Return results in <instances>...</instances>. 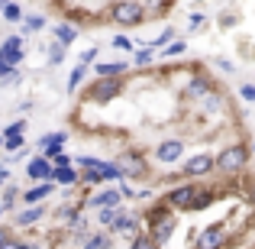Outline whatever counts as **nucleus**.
Returning <instances> with one entry per match:
<instances>
[{"label":"nucleus","instance_id":"obj_1","mask_svg":"<svg viewBox=\"0 0 255 249\" xmlns=\"http://www.w3.org/2000/svg\"><path fill=\"white\" fill-rule=\"evenodd\" d=\"M249 143H230L213 156V172L220 175H243L249 165Z\"/></svg>","mask_w":255,"mask_h":249},{"label":"nucleus","instance_id":"obj_2","mask_svg":"<svg viewBox=\"0 0 255 249\" xmlns=\"http://www.w3.org/2000/svg\"><path fill=\"white\" fill-rule=\"evenodd\" d=\"M107 16L110 23H117L120 29H136L145 23V10L136 0H117V3H107Z\"/></svg>","mask_w":255,"mask_h":249},{"label":"nucleus","instance_id":"obj_3","mask_svg":"<svg viewBox=\"0 0 255 249\" xmlns=\"http://www.w3.org/2000/svg\"><path fill=\"white\" fill-rule=\"evenodd\" d=\"M126 81L123 78H94L84 91V104H94V107H107L110 100H117L123 94Z\"/></svg>","mask_w":255,"mask_h":249},{"label":"nucleus","instance_id":"obj_4","mask_svg":"<svg viewBox=\"0 0 255 249\" xmlns=\"http://www.w3.org/2000/svg\"><path fill=\"white\" fill-rule=\"evenodd\" d=\"M113 165H117V172L126 178H145L149 175V162H145V156L139 149H123L117 152V159H113Z\"/></svg>","mask_w":255,"mask_h":249},{"label":"nucleus","instance_id":"obj_5","mask_svg":"<svg viewBox=\"0 0 255 249\" xmlns=\"http://www.w3.org/2000/svg\"><path fill=\"white\" fill-rule=\"evenodd\" d=\"M145 233V227H142V220H139V214H132V211H120L117 214V220L110 224V237H120V240H129V243H136L139 237Z\"/></svg>","mask_w":255,"mask_h":249},{"label":"nucleus","instance_id":"obj_6","mask_svg":"<svg viewBox=\"0 0 255 249\" xmlns=\"http://www.w3.org/2000/svg\"><path fill=\"white\" fill-rule=\"evenodd\" d=\"M226 246H230V227L223 224L204 227L197 233V240H194V249H226Z\"/></svg>","mask_w":255,"mask_h":249},{"label":"nucleus","instance_id":"obj_7","mask_svg":"<svg viewBox=\"0 0 255 249\" xmlns=\"http://www.w3.org/2000/svg\"><path fill=\"white\" fill-rule=\"evenodd\" d=\"M194 194H197V185H194V181H184V185H171V191L162 198V204L168 207V211H187V204H191Z\"/></svg>","mask_w":255,"mask_h":249},{"label":"nucleus","instance_id":"obj_8","mask_svg":"<svg viewBox=\"0 0 255 249\" xmlns=\"http://www.w3.org/2000/svg\"><path fill=\"white\" fill-rule=\"evenodd\" d=\"M23 58H26L23 36H10V39H3V42H0V62H3V65L19 68V65H23Z\"/></svg>","mask_w":255,"mask_h":249},{"label":"nucleus","instance_id":"obj_9","mask_svg":"<svg viewBox=\"0 0 255 249\" xmlns=\"http://www.w3.org/2000/svg\"><path fill=\"white\" fill-rule=\"evenodd\" d=\"M210 91H217V84H213V78L210 75H191V81H187V87H184V100L187 104H197V100H204Z\"/></svg>","mask_w":255,"mask_h":249},{"label":"nucleus","instance_id":"obj_10","mask_svg":"<svg viewBox=\"0 0 255 249\" xmlns=\"http://www.w3.org/2000/svg\"><path fill=\"white\" fill-rule=\"evenodd\" d=\"M84 207H94V211H120V207H123V198H120L117 188H104V191H94L91 198L84 201Z\"/></svg>","mask_w":255,"mask_h":249},{"label":"nucleus","instance_id":"obj_11","mask_svg":"<svg viewBox=\"0 0 255 249\" xmlns=\"http://www.w3.org/2000/svg\"><path fill=\"white\" fill-rule=\"evenodd\" d=\"M210 172H213V156L210 152H194L181 168V178H204Z\"/></svg>","mask_w":255,"mask_h":249},{"label":"nucleus","instance_id":"obj_12","mask_svg":"<svg viewBox=\"0 0 255 249\" xmlns=\"http://www.w3.org/2000/svg\"><path fill=\"white\" fill-rule=\"evenodd\" d=\"M181 156H184V143H181V139H165V143H158L155 152H152V159L162 162V165H174Z\"/></svg>","mask_w":255,"mask_h":249},{"label":"nucleus","instance_id":"obj_13","mask_svg":"<svg viewBox=\"0 0 255 249\" xmlns=\"http://www.w3.org/2000/svg\"><path fill=\"white\" fill-rule=\"evenodd\" d=\"M65 143H68V133H45V136L39 139V156L52 162V159L65 149Z\"/></svg>","mask_w":255,"mask_h":249},{"label":"nucleus","instance_id":"obj_14","mask_svg":"<svg viewBox=\"0 0 255 249\" xmlns=\"http://www.w3.org/2000/svg\"><path fill=\"white\" fill-rule=\"evenodd\" d=\"M26 175H29L36 185H45V181H52V162L42 156H32L29 162H26Z\"/></svg>","mask_w":255,"mask_h":249},{"label":"nucleus","instance_id":"obj_15","mask_svg":"<svg viewBox=\"0 0 255 249\" xmlns=\"http://www.w3.org/2000/svg\"><path fill=\"white\" fill-rule=\"evenodd\" d=\"M171 217H174V211H168L162 201H158V204H152V207H145V214H139V220H142L145 230H152V227L165 224V220H171Z\"/></svg>","mask_w":255,"mask_h":249},{"label":"nucleus","instance_id":"obj_16","mask_svg":"<svg viewBox=\"0 0 255 249\" xmlns=\"http://www.w3.org/2000/svg\"><path fill=\"white\" fill-rule=\"evenodd\" d=\"M197 110H200V117L223 113V110H226V94H223V91H210L204 100H197Z\"/></svg>","mask_w":255,"mask_h":249},{"label":"nucleus","instance_id":"obj_17","mask_svg":"<svg viewBox=\"0 0 255 249\" xmlns=\"http://www.w3.org/2000/svg\"><path fill=\"white\" fill-rule=\"evenodd\" d=\"M174 230H178V217H171V220H165V224H158V227H152V230H145V237H149L158 249H165V243L171 240Z\"/></svg>","mask_w":255,"mask_h":249},{"label":"nucleus","instance_id":"obj_18","mask_svg":"<svg viewBox=\"0 0 255 249\" xmlns=\"http://www.w3.org/2000/svg\"><path fill=\"white\" fill-rule=\"evenodd\" d=\"M78 181H81V172H78L75 165H68V168H52V185H62L65 191H68V188H78Z\"/></svg>","mask_w":255,"mask_h":249},{"label":"nucleus","instance_id":"obj_19","mask_svg":"<svg viewBox=\"0 0 255 249\" xmlns=\"http://www.w3.org/2000/svg\"><path fill=\"white\" fill-rule=\"evenodd\" d=\"M52 191H55V185H52V181H45V185H32L29 191H19V201H23V204H29V207H36L39 201H45Z\"/></svg>","mask_w":255,"mask_h":249},{"label":"nucleus","instance_id":"obj_20","mask_svg":"<svg viewBox=\"0 0 255 249\" xmlns=\"http://www.w3.org/2000/svg\"><path fill=\"white\" fill-rule=\"evenodd\" d=\"M42 217H45V204H36V207H23V211H16L13 224H16V227H32V224H39Z\"/></svg>","mask_w":255,"mask_h":249},{"label":"nucleus","instance_id":"obj_21","mask_svg":"<svg viewBox=\"0 0 255 249\" xmlns=\"http://www.w3.org/2000/svg\"><path fill=\"white\" fill-rule=\"evenodd\" d=\"M52 36H55L58 45H65V49H68V45L81 36V29H78V26H71V23H55V26H52Z\"/></svg>","mask_w":255,"mask_h":249},{"label":"nucleus","instance_id":"obj_22","mask_svg":"<svg viewBox=\"0 0 255 249\" xmlns=\"http://www.w3.org/2000/svg\"><path fill=\"white\" fill-rule=\"evenodd\" d=\"M217 198H220V191H213V188H200V185H197V194L191 198L187 211H207V207H210Z\"/></svg>","mask_w":255,"mask_h":249},{"label":"nucleus","instance_id":"obj_23","mask_svg":"<svg viewBox=\"0 0 255 249\" xmlns=\"http://www.w3.org/2000/svg\"><path fill=\"white\" fill-rule=\"evenodd\" d=\"M126 62H94V78H123Z\"/></svg>","mask_w":255,"mask_h":249},{"label":"nucleus","instance_id":"obj_24","mask_svg":"<svg viewBox=\"0 0 255 249\" xmlns=\"http://www.w3.org/2000/svg\"><path fill=\"white\" fill-rule=\"evenodd\" d=\"M81 246L84 249H113V237L107 230H94V233H87V240Z\"/></svg>","mask_w":255,"mask_h":249},{"label":"nucleus","instance_id":"obj_25","mask_svg":"<svg viewBox=\"0 0 255 249\" xmlns=\"http://www.w3.org/2000/svg\"><path fill=\"white\" fill-rule=\"evenodd\" d=\"M184 52H187V42L184 39H171L165 49H158L155 55H162V58H184Z\"/></svg>","mask_w":255,"mask_h":249},{"label":"nucleus","instance_id":"obj_26","mask_svg":"<svg viewBox=\"0 0 255 249\" xmlns=\"http://www.w3.org/2000/svg\"><path fill=\"white\" fill-rule=\"evenodd\" d=\"M16 201H19V188H16V185H3V198H0L3 214H6V211H16Z\"/></svg>","mask_w":255,"mask_h":249},{"label":"nucleus","instance_id":"obj_27","mask_svg":"<svg viewBox=\"0 0 255 249\" xmlns=\"http://www.w3.org/2000/svg\"><path fill=\"white\" fill-rule=\"evenodd\" d=\"M0 13H3L6 23H23V16H26V10L19 3H3V10H0Z\"/></svg>","mask_w":255,"mask_h":249},{"label":"nucleus","instance_id":"obj_28","mask_svg":"<svg viewBox=\"0 0 255 249\" xmlns=\"http://www.w3.org/2000/svg\"><path fill=\"white\" fill-rule=\"evenodd\" d=\"M23 133H26V120L19 117V120H13V123H6L0 136H3V139H19V136H23Z\"/></svg>","mask_w":255,"mask_h":249},{"label":"nucleus","instance_id":"obj_29","mask_svg":"<svg viewBox=\"0 0 255 249\" xmlns=\"http://www.w3.org/2000/svg\"><path fill=\"white\" fill-rule=\"evenodd\" d=\"M45 29V16L32 13V16H23V32H42Z\"/></svg>","mask_w":255,"mask_h":249},{"label":"nucleus","instance_id":"obj_30","mask_svg":"<svg viewBox=\"0 0 255 249\" xmlns=\"http://www.w3.org/2000/svg\"><path fill=\"white\" fill-rule=\"evenodd\" d=\"M84 75H87V68H81V65H75V68H71V75H68V81H65V91H78V84L84 81Z\"/></svg>","mask_w":255,"mask_h":249},{"label":"nucleus","instance_id":"obj_31","mask_svg":"<svg viewBox=\"0 0 255 249\" xmlns=\"http://www.w3.org/2000/svg\"><path fill=\"white\" fill-rule=\"evenodd\" d=\"M243 201L249 207H255V175H246L243 178Z\"/></svg>","mask_w":255,"mask_h":249},{"label":"nucleus","instance_id":"obj_32","mask_svg":"<svg viewBox=\"0 0 255 249\" xmlns=\"http://www.w3.org/2000/svg\"><path fill=\"white\" fill-rule=\"evenodd\" d=\"M207 29V16L204 13H191L187 16V32H204Z\"/></svg>","mask_w":255,"mask_h":249},{"label":"nucleus","instance_id":"obj_33","mask_svg":"<svg viewBox=\"0 0 255 249\" xmlns=\"http://www.w3.org/2000/svg\"><path fill=\"white\" fill-rule=\"evenodd\" d=\"M110 45H113V49H120V52H136V49H132V39L123 36V32H117V36L110 39Z\"/></svg>","mask_w":255,"mask_h":249},{"label":"nucleus","instance_id":"obj_34","mask_svg":"<svg viewBox=\"0 0 255 249\" xmlns=\"http://www.w3.org/2000/svg\"><path fill=\"white\" fill-rule=\"evenodd\" d=\"M65 62V45H58L55 39H52V45H49V65H62Z\"/></svg>","mask_w":255,"mask_h":249},{"label":"nucleus","instance_id":"obj_35","mask_svg":"<svg viewBox=\"0 0 255 249\" xmlns=\"http://www.w3.org/2000/svg\"><path fill=\"white\" fill-rule=\"evenodd\" d=\"M3 149L10 152V156H16V152H23V149H26V136H19V139H3Z\"/></svg>","mask_w":255,"mask_h":249},{"label":"nucleus","instance_id":"obj_36","mask_svg":"<svg viewBox=\"0 0 255 249\" xmlns=\"http://www.w3.org/2000/svg\"><path fill=\"white\" fill-rule=\"evenodd\" d=\"M97 45H91V49H84L81 52V58H78V65H81V68H87V65H94V62H97Z\"/></svg>","mask_w":255,"mask_h":249},{"label":"nucleus","instance_id":"obj_37","mask_svg":"<svg viewBox=\"0 0 255 249\" xmlns=\"http://www.w3.org/2000/svg\"><path fill=\"white\" fill-rule=\"evenodd\" d=\"M152 62H155V52L152 49H139L136 52V65L139 68H145V65H152Z\"/></svg>","mask_w":255,"mask_h":249},{"label":"nucleus","instance_id":"obj_38","mask_svg":"<svg viewBox=\"0 0 255 249\" xmlns=\"http://www.w3.org/2000/svg\"><path fill=\"white\" fill-rule=\"evenodd\" d=\"M120 211H123V207H120ZM120 211H94V214H97V224H100V227H110L113 220H117Z\"/></svg>","mask_w":255,"mask_h":249},{"label":"nucleus","instance_id":"obj_39","mask_svg":"<svg viewBox=\"0 0 255 249\" xmlns=\"http://www.w3.org/2000/svg\"><path fill=\"white\" fill-rule=\"evenodd\" d=\"M68 165H71V156H68V152H65V149L58 152L55 159H52V168H68Z\"/></svg>","mask_w":255,"mask_h":249},{"label":"nucleus","instance_id":"obj_40","mask_svg":"<svg viewBox=\"0 0 255 249\" xmlns=\"http://www.w3.org/2000/svg\"><path fill=\"white\" fill-rule=\"evenodd\" d=\"M239 97L249 100V104H255V84H243V87H239Z\"/></svg>","mask_w":255,"mask_h":249},{"label":"nucleus","instance_id":"obj_41","mask_svg":"<svg viewBox=\"0 0 255 249\" xmlns=\"http://www.w3.org/2000/svg\"><path fill=\"white\" fill-rule=\"evenodd\" d=\"M132 249H158V246H155V243H152V240H149V237L142 233V237H139L136 243H132Z\"/></svg>","mask_w":255,"mask_h":249},{"label":"nucleus","instance_id":"obj_42","mask_svg":"<svg viewBox=\"0 0 255 249\" xmlns=\"http://www.w3.org/2000/svg\"><path fill=\"white\" fill-rule=\"evenodd\" d=\"M19 81H23V75H19V68H16L10 78H6V81H0V84H3V87H13V84H19Z\"/></svg>","mask_w":255,"mask_h":249},{"label":"nucleus","instance_id":"obj_43","mask_svg":"<svg viewBox=\"0 0 255 249\" xmlns=\"http://www.w3.org/2000/svg\"><path fill=\"white\" fill-rule=\"evenodd\" d=\"M13 71H16V68H10V65H3V62H0V81H6V78H10Z\"/></svg>","mask_w":255,"mask_h":249},{"label":"nucleus","instance_id":"obj_44","mask_svg":"<svg viewBox=\"0 0 255 249\" xmlns=\"http://www.w3.org/2000/svg\"><path fill=\"white\" fill-rule=\"evenodd\" d=\"M217 68H220V71H226V75H230V71H233V62H226V58H217Z\"/></svg>","mask_w":255,"mask_h":249},{"label":"nucleus","instance_id":"obj_45","mask_svg":"<svg viewBox=\"0 0 255 249\" xmlns=\"http://www.w3.org/2000/svg\"><path fill=\"white\" fill-rule=\"evenodd\" d=\"M10 237H13V227H0V243H6Z\"/></svg>","mask_w":255,"mask_h":249},{"label":"nucleus","instance_id":"obj_46","mask_svg":"<svg viewBox=\"0 0 255 249\" xmlns=\"http://www.w3.org/2000/svg\"><path fill=\"white\" fill-rule=\"evenodd\" d=\"M0 249H19V240H16V237H10L6 243H0Z\"/></svg>","mask_w":255,"mask_h":249},{"label":"nucleus","instance_id":"obj_47","mask_svg":"<svg viewBox=\"0 0 255 249\" xmlns=\"http://www.w3.org/2000/svg\"><path fill=\"white\" fill-rule=\"evenodd\" d=\"M6 178H10V172H6V165H0V188L6 185Z\"/></svg>","mask_w":255,"mask_h":249},{"label":"nucleus","instance_id":"obj_48","mask_svg":"<svg viewBox=\"0 0 255 249\" xmlns=\"http://www.w3.org/2000/svg\"><path fill=\"white\" fill-rule=\"evenodd\" d=\"M19 249H42L39 243H26V240H19Z\"/></svg>","mask_w":255,"mask_h":249},{"label":"nucleus","instance_id":"obj_49","mask_svg":"<svg viewBox=\"0 0 255 249\" xmlns=\"http://www.w3.org/2000/svg\"><path fill=\"white\" fill-rule=\"evenodd\" d=\"M249 156H255V139H252V143H249Z\"/></svg>","mask_w":255,"mask_h":249},{"label":"nucleus","instance_id":"obj_50","mask_svg":"<svg viewBox=\"0 0 255 249\" xmlns=\"http://www.w3.org/2000/svg\"><path fill=\"white\" fill-rule=\"evenodd\" d=\"M0 217H3V204H0Z\"/></svg>","mask_w":255,"mask_h":249},{"label":"nucleus","instance_id":"obj_51","mask_svg":"<svg viewBox=\"0 0 255 249\" xmlns=\"http://www.w3.org/2000/svg\"><path fill=\"white\" fill-rule=\"evenodd\" d=\"M0 146H3V136H0Z\"/></svg>","mask_w":255,"mask_h":249},{"label":"nucleus","instance_id":"obj_52","mask_svg":"<svg viewBox=\"0 0 255 249\" xmlns=\"http://www.w3.org/2000/svg\"><path fill=\"white\" fill-rule=\"evenodd\" d=\"M0 10H3V3H0Z\"/></svg>","mask_w":255,"mask_h":249}]
</instances>
